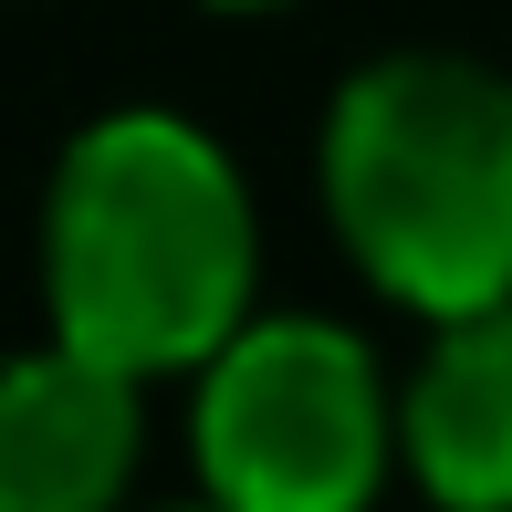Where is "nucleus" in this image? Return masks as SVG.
I'll use <instances>...</instances> for the list:
<instances>
[{"mask_svg": "<svg viewBox=\"0 0 512 512\" xmlns=\"http://www.w3.org/2000/svg\"><path fill=\"white\" fill-rule=\"evenodd\" d=\"M262 293V220L230 147L168 105H115L53 157L42 189V335L126 366L199 377Z\"/></svg>", "mask_w": 512, "mask_h": 512, "instance_id": "1", "label": "nucleus"}, {"mask_svg": "<svg viewBox=\"0 0 512 512\" xmlns=\"http://www.w3.org/2000/svg\"><path fill=\"white\" fill-rule=\"evenodd\" d=\"M345 262L418 324L512 304V74L481 53H377L314 136Z\"/></svg>", "mask_w": 512, "mask_h": 512, "instance_id": "2", "label": "nucleus"}, {"mask_svg": "<svg viewBox=\"0 0 512 512\" xmlns=\"http://www.w3.org/2000/svg\"><path fill=\"white\" fill-rule=\"evenodd\" d=\"M189 471L209 512H377L398 460V377L356 324L251 314L199 366Z\"/></svg>", "mask_w": 512, "mask_h": 512, "instance_id": "3", "label": "nucleus"}, {"mask_svg": "<svg viewBox=\"0 0 512 512\" xmlns=\"http://www.w3.org/2000/svg\"><path fill=\"white\" fill-rule=\"evenodd\" d=\"M147 377L42 335L0 366V512H136Z\"/></svg>", "mask_w": 512, "mask_h": 512, "instance_id": "4", "label": "nucleus"}, {"mask_svg": "<svg viewBox=\"0 0 512 512\" xmlns=\"http://www.w3.org/2000/svg\"><path fill=\"white\" fill-rule=\"evenodd\" d=\"M398 460L439 512H512V304L429 324L398 377Z\"/></svg>", "mask_w": 512, "mask_h": 512, "instance_id": "5", "label": "nucleus"}, {"mask_svg": "<svg viewBox=\"0 0 512 512\" xmlns=\"http://www.w3.org/2000/svg\"><path fill=\"white\" fill-rule=\"evenodd\" d=\"M209 11H283V0H209Z\"/></svg>", "mask_w": 512, "mask_h": 512, "instance_id": "6", "label": "nucleus"}, {"mask_svg": "<svg viewBox=\"0 0 512 512\" xmlns=\"http://www.w3.org/2000/svg\"><path fill=\"white\" fill-rule=\"evenodd\" d=\"M168 512H209V502H168Z\"/></svg>", "mask_w": 512, "mask_h": 512, "instance_id": "7", "label": "nucleus"}]
</instances>
